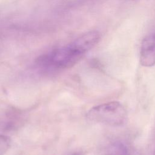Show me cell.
Listing matches in <instances>:
<instances>
[{
  "instance_id": "cell-6",
  "label": "cell",
  "mask_w": 155,
  "mask_h": 155,
  "mask_svg": "<svg viewBox=\"0 0 155 155\" xmlns=\"http://www.w3.org/2000/svg\"><path fill=\"white\" fill-rule=\"evenodd\" d=\"M73 155H81V154H79V153H74Z\"/></svg>"
},
{
  "instance_id": "cell-2",
  "label": "cell",
  "mask_w": 155,
  "mask_h": 155,
  "mask_svg": "<svg viewBox=\"0 0 155 155\" xmlns=\"http://www.w3.org/2000/svg\"><path fill=\"white\" fill-rule=\"evenodd\" d=\"M87 117L94 122L120 126L127 119V111L119 102L111 101L91 108L87 113Z\"/></svg>"
},
{
  "instance_id": "cell-5",
  "label": "cell",
  "mask_w": 155,
  "mask_h": 155,
  "mask_svg": "<svg viewBox=\"0 0 155 155\" xmlns=\"http://www.w3.org/2000/svg\"><path fill=\"white\" fill-rule=\"evenodd\" d=\"M11 146L10 138L5 135L0 134V155H4Z\"/></svg>"
},
{
  "instance_id": "cell-4",
  "label": "cell",
  "mask_w": 155,
  "mask_h": 155,
  "mask_svg": "<svg viewBox=\"0 0 155 155\" xmlns=\"http://www.w3.org/2000/svg\"><path fill=\"white\" fill-rule=\"evenodd\" d=\"M108 155H128V150L124 143L116 142L111 145Z\"/></svg>"
},
{
  "instance_id": "cell-1",
  "label": "cell",
  "mask_w": 155,
  "mask_h": 155,
  "mask_svg": "<svg viewBox=\"0 0 155 155\" xmlns=\"http://www.w3.org/2000/svg\"><path fill=\"white\" fill-rule=\"evenodd\" d=\"M100 39L101 35L97 31H88L67 45L55 48L41 56L36 60V65L45 71L70 68L94 47Z\"/></svg>"
},
{
  "instance_id": "cell-3",
  "label": "cell",
  "mask_w": 155,
  "mask_h": 155,
  "mask_svg": "<svg viewBox=\"0 0 155 155\" xmlns=\"http://www.w3.org/2000/svg\"><path fill=\"white\" fill-rule=\"evenodd\" d=\"M140 63L146 67L155 65V34L148 35L143 39L140 50Z\"/></svg>"
}]
</instances>
